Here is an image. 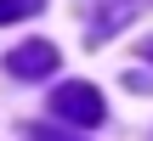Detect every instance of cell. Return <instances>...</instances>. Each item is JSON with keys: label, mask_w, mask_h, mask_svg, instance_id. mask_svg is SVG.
I'll return each instance as SVG.
<instances>
[{"label": "cell", "mask_w": 153, "mask_h": 141, "mask_svg": "<svg viewBox=\"0 0 153 141\" xmlns=\"http://www.w3.org/2000/svg\"><path fill=\"white\" fill-rule=\"evenodd\" d=\"M51 113H57V119H68V124H79V130H91V124H102L108 102L97 96V85L68 79V85H57V90H51Z\"/></svg>", "instance_id": "6da1fadb"}, {"label": "cell", "mask_w": 153, "mask_h": 141, "mask_svg": "<svg viewBox=\"0 0 153 141\" xmlns=\"http://www.w3.org/2000/svg\"><path fill=\"white\" fill-rule=\"evenodd\" d=\"M57 62H62V57H57L51 40H23V45L6 57V73H11V79H51Z\"/></svg>", "instance_id": "7a4b0ae2"}, {"label": "cell", "mask_w": 153, "mask_h": 141, "mask_svg": "<svg viewBox=\"0 0 153 141\" xmlns=\"http://www.w3.org/2000/svg\"><path fill=\"white\" fill-rule=\"evenodd\" d=\"M142 11V0H91V45H102L114 28H125Z\"/></svg>", "instance_id": "3957f363"}, {"label": "cell", "mask_w": 153, "mask_h": 141, "mask_svg": "<svg viewBox=\"0 0 153 141\" xmlns=\"http://www.w3.org/2000/svg\"><path fill=\"white\" fill-rule=\"evenodd\" d=\"M45 0H0V23H17V17H34Z\"/></svg>", "instance_id": "277c9868"}, {"label": "cell", "mask_w": 153, "mask_h": 141, "mask_svg": "<svg viewBox=\"0 0 153 141\" xmlns=\"http://www.w3.org/2000/svg\"><path fill=\"white\" fill-rule=\"evenodd\" d=\"M28 141H79V136H68V130H51V124H34V130H28Z\"/></svg>", "instance_id": "5b68a950"}, {"label": "cell", "mask_w": 153, "mask_h": 141, "mask_svg": "<svg viewBox=\"0 0 153 141\" xmlns=\"http://www.w3.org/2000/svg\"><path fill=\"white\" fill-rule=\"evenodd\" d=\"M142 57H153V40H148V45H142Z\"/></svg>", "instance_id": "8992f818"}]
</instances>
